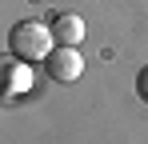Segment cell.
<instances>
[{
  "mask_svg": "<svg viewBox=\"0 0 148 144\" xmlns=\"http://www.w3.org/2000/svg\"><path fill=\"white\" fill-rule=\"evenodd\" d=\"M52 48H56V40H52V28L48 24H36V20H20L12 24V32H8V52L16 56V60H44Z\"/></svg>",
  "mask_w": 148,
  "mask_h": 144,
  "instance_id": "cell-1",
  "label": "cell"
},
{
  "mask_svg": "<svg viewBox=\"0 0 148 144\" xmlns=\"http://www.w3.org/2000/svg\"><path fill=\"white\" fill-rule=\"evenodd\" d=\"M48 28H52V40H56V44H72V48L88 36V28H84V20H80L76 12H60Z\"/></svg>",
  "mask_w": 148,
  "mask_h": 144,
  "instance_id": "cell-4",
  "label": "cell"
},
{
  "mask_svg": "<svg viewBox=\"0 0 148 144\" xmlns=\"http://www.w3.org/2000/svg\"><path fill=\"white\" fill-rule=\"evenodd\" d=\"M24 92H32V72H28V60L0 56V96H24Z\"/></svg>",
  "mask_w": 148,
  "mask_h": 144,
  "instance_id": "cell-3",
  "label": "cell"
},
{
  "mask_svg": "<svg viewBox=\"0 0 148 144\" xmlns=\"http://www.w3.org/2000/svg\"><path fill=\"white\" fill-rule=\"evenodd\" d=\"M44 68H48V76L56 84H72V80L84 76V56H80L72 44H56L48 56H44Z\"/></svg>",
  "mask_w": 148,
  "mask_h": 144,
  "instance_id": "cell-2",
  "label": "cell"
},
{
  "mask_svg": "<svg viewBox=\"0 0 148 144\" xmlns=\"http://www.w3.org/2000/svg\"><path fill=\"white\" fill-rule=\"evenodd\" d=\"M136 92H140V100L148 104V68H140V76H136Z\"/></svg>",
  "mask_w": 148,
  "mask_h": 144,
  "instance_id": "cell-5",
  "label": "cell"
}]
</instances>
